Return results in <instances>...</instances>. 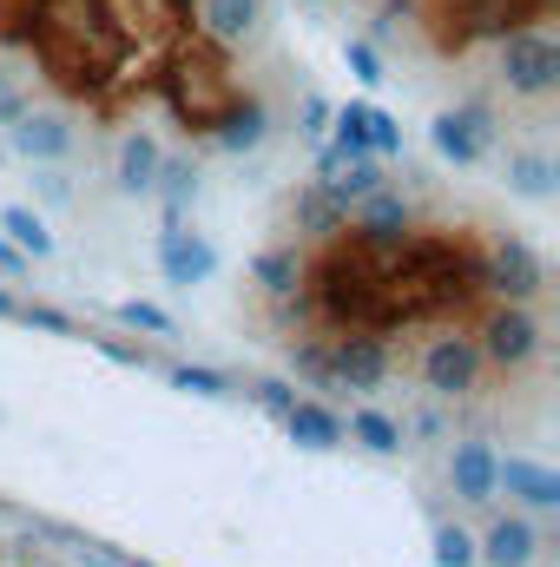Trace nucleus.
<instances>
[{"label":"nucleus","instance_id":"f257e3e1","mask_svg":"<svg viewBox=\"0 0 560 567\" xmlns=\"http://www.w3.org/2000/svg\"><path fill=\"white\" fill-rule=\"evenodd\" d=\"M468 330L488 357L495 377H528L541 357H548V323L535 303H515V297H481L468 310Z\"/></svg>","mask_w":560,"mask_h":567},{"label":"nucleus","instance_id":"f03ea898","mask_svg":"<svg viewBox=\"0 0 560 567\" xmlns=\"http://www.w3.org/2000/svg\"><path fill=\"white\" fill-rule=\"evenodd\" d=\"M416 383L435 403H468L488 383V357L475 343V330L462 317H442V330H428L416 343Z\"/></svg>","mask_w":560,"mask_h":567},{"label":"nucleus","instance_id":"7ed1b4c3","mask_svg":"<svg viewBox=\"0 0 560 567\" xmlns=\"http://www.w3.org/2000/svg\"><path fill=\"white\" fill-rule=\"evenodd\" d=\"M495 80L508 100L548 106L560 93V40L548 33V20H521L495 40Z\"/></svg>","mask_w":560,"mask_h":567},{"label":"nucleus","instance_id":"20e7f679","mask_svg":"<svg viewBox=\"0 0 560 567\" xmlns=\"http://www.w3.org/2000/svg\"><path fill=\"white\" fill-rule=\"evenodd\" d=\"M317 370H323V390L376 396L396 377V343L383 330H323L317 337Z\"/></svg>","mask_w":560,"mask_h":567},{"label":"nucleus","instance_id":"39448f33","mask_svg":"<svg viewBox=\"0 0 560 567\" xmlns=\"http://www.w3.org/2000/svg\"><path fill=\"white\" fill-rule=\"evenodd\" d=\"M409 231H416V205H409L396 185L363 192V198L350 205V218H343V238H350L363 258H376V265H390V258L409 245Z\"/></svg>","mask_w":560,"mask_h":567},{"label":"nucleus","instance_id":"423d86ee","mask_svg":"<svg viewBox=\"0 0 560 567\" xmlns=\"http://www.w3.org/2000/svg\"><path fill=\"white\" fill-rule=\"evenodd\" d=\"M481 290L488 297H515V303H541L548 265L528 238H488L481 245Z\"/></svg>","mask_w":560,"mask_h":567},{"label":"nucleus","instance_id":"0eeeda50","mask_svg":"<svg viewBox=\"0 0 560 567\" xmlns=\"http://www.w3.org/2000/svg\"><path fill=\"white\" fill-rule=\"evenodd\" d=\"M428 145H435V158H448V165H481V158L495 152V113H488L481 100H462V106L435 113Z\"/></svg>","mask_w":560,"mask_h":567},{"label":"nucleus","instance_id":"6e6552de","mask_svg":"<svg viewBox=\"0 0 560 567\" xmlns=\"http://www.w3.org/2000/svg\"><path fill=\"white\" fill-rule=\"evenodd\" d=\"M158 271L172 290H191V284H211L218 278V245L205 231H191L185 218H165L158 231Z\"/></svg>","mask_w":560,"mask_h":567},{"label":"nucleus","instance_id":"1a4fd4ad","mask_svg":"<svg viewBox=\"0 0 560 567\" xmlns=\"http://www.w3.org/2000/svg\"><path fill=\"white\" fill-rule=\"evenodd\" d=\"M191 33L218 53H238L265 33V0H191Z\"/></svg>","mask_w":560,"mask_h":567},{"label":"nucleus","instance_id":"9d476101","mask_svg":"<svg viewBox=\"0 0 560 567\" xmlns=\"http://www.w3.org/2000/svg\"><path fill=\"white\" fill-rule=\"evenodd\" d=\"M495 495H508L521 515H554L560 508V475L535 455H495Z\"/></svg>","mask_w":560,"mask_h":567},{"label":"nucleus","instance_id":"9b49d317","mask_svg":"<svg viewBox=\"0 0 560 567\" xmlns=\"http://www.w3.org/2000/svg\"><path fill=\"white\" fill-rule=\"evenodd\" d=\"M205 140L218 145V152H231V158H245V152H258V145L271 140V100L265 93H231L225 106H218V120H211V133Z\"/></svg>","mask_w":560,"mask_h":567},{"label":"nucleus","instance_id":"f8f14e48","mask_svg":"<svg viewBox=\"0 0 560 567\" xmlns=\"http://www.w3.org/2000/svg\"><path fill=\"white\" fill-rule=\"evenodd\" d=\"M475 561L481 567H535L541 561V528H535L521 508H508V515H495V522L475 535Z\"/></svg>","mask_w":560,"mask_h":567},{"label":"nucleus","instance_id":"ddd939ff","mask_svg":"<svg viewBox=\"0 0 560 567\" xmlns=\"http://www.w3.org/2000/svg\"><path fill=\"white\" fill-rule=\"evenodd\" d=\"M448 488H455V502H468V508H488V502H495V449H488L481 435H468V442L448 449Z\"/></svg>","mask_w":560,"mask_h":567},{"label":"nucleus","instance_id":"4468645a","mask_svg":"<svg viewBox=\"0 0 560 567\" xmlns=\"http://www.w3.org/2000/svg\"><path fill=\"white\" fill-rule=\"evenodd\" d=\"M7 133H13V152H20V158H33V165H60V158L73 152V140H80L60 113H33V106H27Z\"/></svg>","mask_w":560,"mask_h":567},{"label":"nucleus","instance_id":"2eb2a0df","mask_svg":"<svg viewBox=\"0 0 560 567\" xmlns=\"http://www.w3.org/2000/svg\"><path fill=\"white\" fill-rule=\"evenodd\" d=\"M343 218H350V212L323 192V178L297 185V198H290V225H297L303 245H330V238H343Z\"/></svg>","mask_w":560,"mask_h":567},{"label":"nucleus","instance_id":"dca6fc26","mask_svg":"<svg viewBox=\"0 0 560 567\" xmlns=\"http://www.w3.org/2000/svg\"><path fill=\"white\" fill-rule=\"evenodd\" d=\"M283 429H290L297 449H336V442H343V416H336L323 396H297V403L283 410Z\"/></svg>","mask_w":560,"mask_h":567},{"label":"nucleus","instance_id":"f3484780","mask_svg":"<svg viewBox=\"0 0 560 567\" xmlns=\"http://www.w3.org/2000/svg\"><path fill=\"white\" fill-rule=\"evenodd\" d=\"M198 185H205V172H198V158H158V178H152V198L165 205V218H191V205H198Z\"/></svg>","mask_w":560,"mask_h":567},{"label":"nucleus","instance_id":"a211bd4d","mask_svg":"<svg viewBox=\"0 0 560 567\" xmlns=\"http://www.w3.org/2000/svg\"><path fill=\"white\" fill-rule=\"evenodd\" d=\"M158 158H165V145L152 140L145 126H133V133L120 140V192H126V198H152V178H158Z\"/></svg>","mask_w":560,"mask_h":567},{"label":"nucleus","instance_id":"6ab92c4d","mask_svg":"<svg viewBox=\"0 0 560 567\" xmlns=\"http://www.w3.org/2000/svg\"><path fill=\"white\" fill-rule=\"evenodd\" d=\"M251 278H258V290H265L271 303H283V297H297V290H303V245L290 238V245H271V251H258Z\"/></svg>","mask_w":560,"mask_h":567},{"label":"nucleus","instance_id":"aec40b11","mask_svg":"<svg viewBox=\"0 0 560 567\" xmlns=\"http://www.w3.org/2000/svg\"><path fill=\"white\" fill-rule=\"evenodd\" d=\"M343 435L363 442L370 455H403V449H409V423H396L390 410H350V416H343Z\"/></svg>","mask_w":560,"mask_h":567},{"label":"nucleus","instance_id":"412c9836","mask_svg":"<svg viewBox=\"0 0 560 567\" xmlns=\"http://www.w3.org/2000/svg\"><path fill=\"white\" fill-rule=\"evenodd\" d=\"M501 178H508V192H515V198H541V205L560 192V172H554V158H548V152H508Z\"/></svg>","mask_w":560,"mask_h":567},{"label":"nucleus","instance_id":"4be33fe9","mask_svg":"<svg viewBox=\"0 0 560 567\" xmlns=\"http://www.w3.org/2000/svg\"><path fill=\"white\" fill-rule=\"evenodd\" d=\"M376 185H390V158H370V152H363V158H343V165L323 178V192H330L343 212H350L363 192H376Z\"/></svg>","mask_w":560,"mask_h":567},{"label":"nucleus","instance_id":"5701e85b","mask_svg":"<svg viewBox=\"0 0 560 567\" xmlns=\"http://www.w3.org/2000/svg\"><path fill=\"white\" fill-rule=\"evenodd\" d=\"M0 238L20 245L27 258H53V231H46V218L27 212V205H0Z\"/></svg>","mask_w":560,"mask_h":567},{"label":"nucleus","instance_id":"b1692460","mask_svg":"<svg viewBox=\"0 0 560 567\" xmlns=\"http://www.w3.org/2000/svg\"><path fill=\"white\" fill-rule=\"evenodd\" d=\"M330 152L336 158H363L370 152V106L350 100V106H330ZM376 158V152H370Z\"/></svg>","mask_w":560,"mask_h":567},{"label":"nucleus","instance_id":"393cba45","mask_svg":"<svg viewBox=\"0 0 560 567\" xmlns=\"http://www.w3.org/2000/svg\"><path fill=\"white\" fill-rule=\"evenodd\" d=\"M178 390H191V396H238V383L225 377V370H205V363H172L165 370Z\"/></svg>","mask_w":560,"mask_h":567},{"label":"nucleus","instance_id":"a878e982","mask_svg":"<svg viewBox=\"0 0 560 567\" xmlns=\"http://www.w3.org/2000/svg\"><path fill=\"white\" fill-rule=\"evenodd\" d=\"M435 567H481L475 561V535L462 522H435Z\"/></svg>","mask_w":560,"mask_h":567},{"label":"nucleus","instance_id":"bb28decb","mask_svg":"<svg viewBox=\"0 0 560 567\" xmlns=\"http://www.w3.org/2000/svg\"><path fill=\"white\" fill-rule=\"evenodd\" d=\"M120 323H126V330H145V337H178L172 310H158V303H139V297H126V303H120Z\"/></svg>","mask_w":560,"mask_h":567},{"label":"nucleus","instance_id":"cd10ccee","mask_svg":"<svg viewBox=\"0 0 560 567\" xmlns=\"http://www.w3.org/2000/svg\"><path fill=\"white\" fill-rule=\"evenodd\" d=\"M422 13H428V0H383V7H376V40L390 47L403 27H422Z\"/></svg>","mask_w":560,"mask_h":567},{"label":"nucleus","instance_id":"c85d7f7f","mask_svg":"<svg viewBox=\"0 0 560 567\" xmlns=\"http://www.w3.org/2000/svg\"><path fill=\"white\" fill-rule=\"evenodd\" d=\"M13 323L46 330V337H80V323H73L66 310H53V303H27V297H20V317H13Z\"/></svg>","mask_w":560,"mask_h":567},{"label":"nucleus","instance_id":"c756f323","mask_svg":"<svg viewBox=\"0 0 560 567\" xmlns=\"http://www.w3.org/2000/svg\"><path fill=\"white\" fill-rule=\"evenodd\" d=\"M370 152H376V158H403V126H396V113H383V106H370Z\"/></svg>","mask_w":560,"mask_h":567},{"label":"nucleus","instance_id":"7c9ffc66","mask_svg":"<svg viewBox=\"0 0 560 567\" xmlns=\"http://www.w3.org/2000/svg\"><path fill=\"white\" fill-rule=\"evenodd\" d=\"M343 60H350V73L363 80V86H383L390 73H383V53L370 47V40H343Z\"/></svg>","mask_w":560,"mask_h":567},{"label":"nucleus","instance_id":"2f4dec72","mask_svg":"<svg viewBox=\"0 0 560 567\" xmlns=\"http://www.w3.org/2000/svg\"><path fill=\"white\" fill-rule=\"evenodd\" d=\"M251 403H258L265 416H278V423H283V410L297 403V390H290L283 377H258V383H251Z\"/></svg>","mask_w":560,"mask_h":567},{"label":"nucleus","instance_id":"473e14b6","mask_svg":"<svg viewBox=\"0 0 560 567\" xmlns=\"http://www.w3.org/2000/svg\"><path fill=\"white\" fill-rule=\"evenodd\" d=\"M297 133H303V140H323V133H330V100H323V93L303 100V126H297Z\"/></svg>","mask_w":560,"mask_h":567},{"label":"nucleus","instance_id":"72a5a7b5","mask_svg":"<svg viewBox=\"0 0 560 567\" xmlns=\"http://www.w3.org/2000/svg\"><path fill=\"white\" fill-rule=\"evenodd\" d=\"M20 113H27V100H20V93H13V86H0V126H13V120H20Z\"/></svg>","mask_w":560,"mask_h":567},{"label":"nucleus","instance_id":"f704fd0d","mask_svg":"<svg viewBox=\"0 0 560 567\" xmlns=\"http://www.w3.org/2000/svg\"><path fill=\"white\" fill-rule=\"evenodd\" d=\"M0 271H7V278H20V271H27V251H20V245H7V238H0Z\"/></svg>","mask_w":560,"mask_h":567},{"label":"nucleus","instance_id":"c9c22d12","mask_svg":"<svg viewBox=\"0 0 560 567\" xmlns=\"http://www.w3.org/2000/svg\"><path fill=\"white\" fill-rule=\"evenodd\" d=\"M40 192H46L53 205H66V178H60V172H40Z\"/></svg>","mask_w":560,"mask_h":567},{"label":"nucleus","instance_id":"e433bc0d","mask_svg":"<svg viewBox=\"0 0 560 567\" xmlns=\"http://www.w3.org/2000/svg\"><path fill=\"white\" fill-rule=\"evenodd\" d=\"M0 317H7V323H13V317H20V297H13V290H7V284H0Z\"/></svg>","mask_w":560,"mask_h":567},{"label":"nucleus","instance_id":"4c0bfd02","mask_svg":"<svg viewBox=\"0 0 560 567\" xmlns=\"http://www.w3.org/2000/svg\"><path fill=\"white\" fill-rule=\"evenodd\" d=\"M303 7H330V0H303Z\"/></svg>","mask_w":560,"mask_h":567},{"label":"nucleus","instance_id":"58836bf2","mask_svg":"<svg viewBox=\"0 0 560 567\" xmlns=\"http://www.w3.org/2000/svg\"><path fill=\"white\" fill-rule=\"evenodd\" d=\"M0 86H7V80H0Z\"/></svg>","mask_w":560,"mask_h":567}]
</instances>
